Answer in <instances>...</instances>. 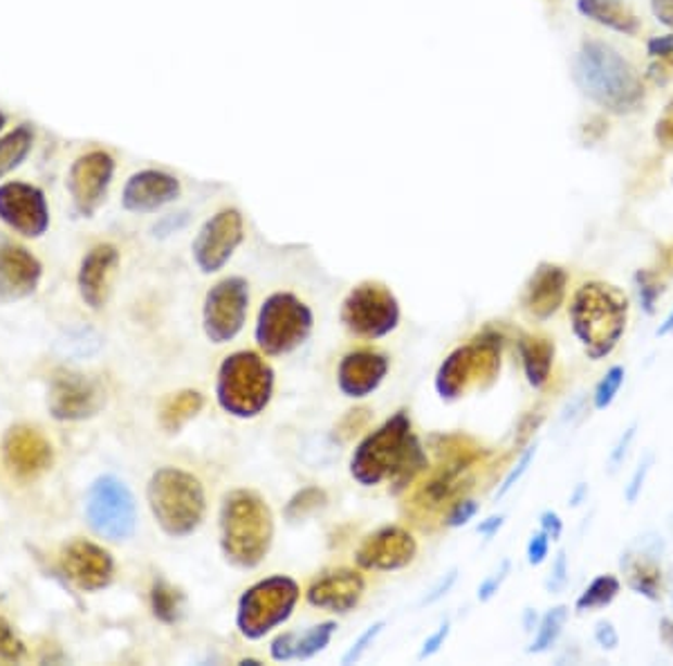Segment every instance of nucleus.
Segmentation results:
<instances>
[{
  "label": "nucleus",
  "instance_id": "21",
  "mask_svg": "<svg viewBox=\"0 0 673 666\" xmlns=\"http://www.w3.org/2000/svg\"><path fill=\"white\" fill-rule=\"evenodd\" d=\"M664 554V541L658 531L639 535L620 556V568L626 575L628 588L647 597L649 602H660V571L658 563Z\"/></svg>",
  "mask_w": 673,
  "mask_h": 666
},
{
  "label": "nucleus",
  "instance_id": "63",
  "mask_svg": "<svg viewBox=\"0 0 673 666\" xmlns=\"http://www.w3.org/2000/svg\"><path fill=\"white\" fill-rule=\"evenodd\" d=\"M669 527H671V531H673V512H671V516H669Z\"/></svg>",
  "mask_w": 673,
  "mask_h": 666
},
{
  "label": "nucleus",
  "instance_id": "40",
  "mask_svg": "<svg viewBox=\"0 0 673 666\" xmlns=\"http://www.w3.org/2000/svg\"><path fill=\"white\" fill-rule=\"evenodd\" d=\"M651 468H653V453H647L643 460H639V464L635 468L628 485L624 487V501L628 505H635L637 498L643 496V489L647 485V478L651 474Z\"/></svg>",
  "mask_w": 673,
  "mask_h": 666
},
{
  "label": "nucleus",
  "instance_id": "9",
  "mask_svg": "<svg viewBox=\"0 0 673 666\" xmlns=\"http://www.w3.org/2000/svg\"><path fill=\"white\" fill-rule=\"evenodd\" d=\"M299 602V586L290 577H267L254 584L239 599L236 626L247 640H261L290 619Z\"/></svg>",
  "mask_w": 673,
  "mask_h": 666
},
{
  "label": "nucleus",
  "instance_id": "62",
  "mask_svg": "<svg viewBox=\"0 0 673 666\" xmlns=\"http://www.w3.org/2000/svg\"><path fill=\"white\" fill-rule=\"evenodd\" d=\"M669 592H671V609H673V579H671V588H669Z\"/></svg>",
  "mask_w": 673,
  "mask_h": 666
},
{
  "label": "nucleus",
  "instance_id": "23",
  "mask_svg": "<svg viewBox=\"0 0 673 666\" xmlns=\"http://www.w3.org/2000/svg\"><path fill=\"white\" fill-rule=\"evenodd\" d=\"M117 265L119 249L113 243H99L84 256L77 274V287L81 302L90 310H101L109 302Z\"/></svg>",
  "mask_w": 673,
  "mask_h": 666
},
{
  "label": "nucleus",
  "instance_id": "47",
  "mask_svg": "<svg viewBox=\"0 0 673 666\" xmlns=\"http://www.w3.org/2000/svg\"><path fill=\"white\" fill-rule=\"evenodd\" d=\"M525 554H528V563L530 565H542L548 559V554H550V537L546 535L544 529L536 531V535L530 537Z\"/></svg>",
  "mask_w": 673,
  "mask_h": 666
},
{
  "label": "nucleus",
  "instance_id": "54",
  "mask_svg": "<svg viewBox=\"0 0 673 666\" xmlns=\"http://www.w3.org/2000/svg\"><path fill=\"white\" fill-rule=\"evenodd\" d=\"M503 523H505V518L498 514V516H490V518H485V521H481L479 523V535L481 537H485V539H492L496 531L503 527Z\"/></svg>",
  "mask_w": 673,
  "mask_h": 666
},
{
  "label": "nucleus",
  "instance_id": "33",
  "mask_svg": "<svg viewBox=\"0 0 673 666\" xmlns=\"http://www.w3.org/2000/svg\"><path fill=\"white\" fill-rule=\"evenodd\" d=\"M566 622H568V606L550 609L542 617V622H538L536 636H534L532 644L528 646V653H546V651H550L557 644V640L561 638Z\"/></svg>",
  "mask_w": 673,
  "mask_h": 666
},
{
  "label": "nucleus",
  "instance_id": "55",
  "mask_svg": "<svg viewBox=\"0 0 673 666\" xmlns=\"http://www.w3.org/2000/svg\"><path fill=\"white\" fill-rule=\"evenodd\" d=\"M658 636H660V642L673 653V619L671 617H660Z\"/></svg>",
  "mask_w": 673,
  "mask_h": 666
},
{
  "label": "nucleus",
  "instance_id": "42",
  "mask_svg": "<svg viewBox=\"0 0 673 666\" xmlns=\"http://www.w3.org/2000/svg\"><path fill=\"white\" fill-rule=\"evenodd\" d=\"M510 568H512V563H510L508 559H505V561L498 565V571H494L492 575H487V577L483 579V584L479 586V599H481L483 604L490 602V599H494V597L498 594V590L503 588L505 579H508V575H510Z\"/></svg>",
  "mask_w": 673,
  "mask_h": 666
},
{
  "label": "nucleus",
  "instance_id": "15",
  "mask_svg": "<svg viewBox=\"0 0 673 666\" xmlns=\"http://www.w3.org/2000/svg\"><path fill=\"white\" fill-rule=\"evenodd\" d=\"M106 405V397L101 386L75 371H56L50 390H48V409L50 415L59 422H81L94 418Z\"/></svg>",
  "mask_w": 673,
  "mask_h": 666
},
{
  "label": "nucleus",
  "instance_id": "51",
  "mask_svg": "<svg viewBox=\"0 0 673 666\" xmlns=\"http://www.w3.org/2000/svg\"><path fill=\"white\" fill-rule=\"evenodd\" d=\"M538 523H542V529L546 531V535H548L553 541H557V539L561 537L563 521H561V516H559L557 512L546 510L542 516H538Z\"/></svg>",
  "mask_w": 673,
  "mask_h": 666
},
{
  "label": "nucleus",
  "instance_id": "44",
  "mask_svg": "<svg viewBox=\"0 0 673 666\" xmlns=\"http://www.w3.org/2000/svg\"><path fill=\"white\" fill-rule=\"evenodd\" d=\"M568 575H570V568H568V556H566V550H559L555 561H553V568H550V575L546 579V590L550 594H557L561 592L566 586H568Z\"/></svg>",
  "mask_w": 673,
  "mask_h": 666
},
{
  "label": "nucleus",
  "instance_id": "29",
  "mask_svg": "<svg viewBox=\"0 0 673 666\" xmlns=\"http://www.w3.org/2000/svg\"><path fill=\"white\" fill-rule=\"evenodd\" d=\"M34 138L37 136H34L31 124H18L0 138V180L16 171L27 159L34 146Z\"/></svg>",
  "mask_w": 673,
  "mask_h": 666
},
{
  "label": "nucleus",
  "instance_id": "12",
  "mask_svg": "<svg viewBox=\"0 0 673 666\" xmlns=\"http://www.w3.org/2000/svg\"><path fill=\"white\" fill-rule=\"evenodd\" d=\"M250 306L247 281L241 277H227L218 281L205 296L202 306V328L212 344H227L239 337L245 325Z\"/></svg>",
  "mask_w": 673,
  "mask_h": 666
},
{
  "label": "nucleus",
  "instance_id": "52",
  "mask_svg": "<svg viewBox=\"0 0 673 666\" xmlns=\"http://www.w3.org/2000/svg\"><path fill=\"white\" fill-rule=\"evenodd\" d=\"M456 579H458V571L447 573V575L441 579V584H437V586L431 590V594L424 597V602H422V604H435L437 599H443V597L452 590V586L456 584Z\"/></svg>",
  "mask_w": 673,
  "mask_h": 666
},
{
  "label": "nucleus",
  "instance_id": "41",
  "mask_svg": "<svg viewBox=\"0 0 673 666\" xmlns=\"http://www.w3.org/2000/svg\"><path fill=\"white\" fill-rule=\"evenodd\" d=\"M635 436H637V422H633L631 426L624 428V433L618 438L615 447H613L611 453H609V462H606V468H609V474H611V476L618 474V472L624 468V460H626V456H628V451H631V445H633Z\"/></svg>",
  "mask_w": 673,
  "mask_h": 666
},
{
  "label": "nucleus",
  "instance_id": "4",
  "mask_svg": "<svg viewBox=\"0 0 673 666\" xmlns=\"http://www.w3.org/2000/svg\"><path fill=\"white\" fill-rule=\"evenodd\" d=\"M147 501L160 529L172 539H187L205 521L207 498L202 483L178 468L157 470L147 487Z\"/></svg>",
  "mask_w": 673,
  "mask_h": 666
},
{
  "label": "nucleus",
  "instance_id": "22",
  "mask_svg": "<svg viewBox=\"0 0 673 666\" xmlns=\"http://www.w3.org/2000/svg\"><path fill=\"white\" fill-rule=\"evenodd\" d=\"M180 180L166 171L147 169L132 174L122 191V207L130 214H153L180 197Z\"/></svg>",
  "mask_w": 673,
  "mask_h": 666
},
{
  "label": "nucleus",
  "instance_id": "45",
  "mask_svg": "<svg viewBox=\"0 0 673 666\" xmlns=\"http://www.w3.org/2000/svg\"><path fill=\"white\" fill-rule=\"evenodd\" d=\"M479 503L471 501V498H462V501H456L447 514V521L445 525L447 527H462L467 525L471 518H474L479 514Z\"/></svg>",
  "mask_w": 673,
  "mask_h": 666
},
{
  "label": "nucleus",
  "instance_id": "32",
  "mask_svg": "<svg viewBox=\"0 0 673 666\" xmlns=\"http://www.w3.org/2000/svg\"><path fill=\"white\" fill-rule=\"evenodd\" d=\"M620 590H622V584L615 575H599L577 597L575 609L580 613H586V611H599V609L611 606L615 602V597L620 594Z\"/></svg>",
  "mask_w": 673,
  "mask_h": 666
},
{
  "label": "nucleus",
  "instance_id": "30",
  "mask_svg": "<svg viewBox=\"0 0 673 666\" xmlns=\"http://www.w3.org/2000/svg\"><path fill=\"white\" fill-rule=\"evenodd\" d=\"M580 12L606 27L626 31V35H633L637 29L635 16L620 3V0H580Z\"/></svg>",
  "mask_w": 673,
  "mask_h": 666
},
{
  "label": "nucleus",
  "instance_id": "2",
  "mask_svg": "<svg viewBox=\"0 0 673 666\" xmlns=\"http://www.w3.org/2000/svg\"><path fill=\"white\" fill-rule=\"evenodd\" d=\"M275 539V518L256 491L236 489L220 508V548L236 568H256Z\"/></svg>",
  "mask_w": 673,
  "mask_h": 666
},
{
  "label": "nucleus",
  "instance_id": "13",
  "mask_svg": "<svg viewBox=\"0 0 673 666\" xmlns=\"http://www.w3.org/2000/svg\"><path fill=\"white\" fill-rule=\"evenodd\" d=\"M245 239V225L239 209H223L200 227L191 245L193 260L202 274L220 272Z\"/></svg>",
  "mask_w": 673,
  "mask_h": 666
},
{
  "label": "nucleus",
  "instance_id": "50",
  "mask_svg": "<svg viewBox=\"0 0 673 666\" xmlns=\"http://www.w3.org/2000/svg\"><path fill=\"white\" fill-rule=\"evenodd\" d=\"M187 220H189V214H187V212L166 216V218H162V220L153 227V236H160V239H162V236L174 234L176 229H182V227L187 225Z\"/></svg>",
  "mask_w": 673,
  "mask_h": 666
},
{
  "label": "nucleus",
  "instance_id": "18",
  "mask_svg": "<svg viewBox=\"0 0 673 666\" xmlns=\"http://www.w3.org/2000/svg\"><path fill=\"white\" fill-rule=\"evenodd\" d=\"M61 568L79 590L97 592L113 584L115 559L106 548L75 539L61 550Z\"/></svg>",
  "mask_w": 673,
  "mask_h": 666
},
{
  "label": "nucleus",
  "instance_id": "53",
  "mask_svg": "<svg viewBox=\"0 0 673 666\" xmlns=\"http://www.w3.org/2000/svg\"><path fill=\"white\" fill-rule=\"evenodd\" d=\"M653 56H660L664 61H673V37H664V39H656L649 46Z\"/></svg>",
  "mask_w": 673,
  "mask_h": 666
},
{
  "label": "nucleus",
  "instance_id": "25",
  "mask_svg": "<svg viewBox=\"0 0 673 666\" xmlns=\"http://www.w3.org/2000/svg\"><path fill=\"white\" fill-rule=\"evenodd\" d=\"M566 285H568V274L563 268L553 262L538 265L525 285V294H523L525 312L538 321L550 319L563 304Z\"/></svg>",
  "mask_w": 673,
  "mask_h": 666
},
{
  "label": "nucleus",
  "instance_id": "3",
  "mask_svg": "<svg viewBox=\"0 0 673 666\" xmlns=\"http://www.w3.org/2000/svg\"><path fill=\"white\" fill-rule=\"evenodd\" d=\"M626 296L613 285L586 283L572 296V332L593 361L609 357L618 348L626 330Z\"/></svg>",
  "mask_w": 673,
  "mask_h": 666
},
{
  "label": "nucleus",
  "instance_id": "61",
  "mask_svg": "<svg viewBox=\"0 0 673 666\" xmlns=\"http://www.w3.org/2000/svg\"><path fill=\"white\" fill-rule=\"evenodd\" d=\"M258 659H241V666H258Z\"/></svg>",
  "mask_w": 673,
  "mask_h": 666
},
{
  "label": "nucleus",
  "instance_id": "8",
  "mask_svg": "<svg viewBox=\"0 0 673 666\" xmlns=\"http://www.w3.org/2000/svg\"><path fill=\"white\" fill-rule=\"evenodd\" d=\"M313 312L294 294L277 292L261 306L254 337L265 355H288L296 350L313 332Z\"/></svg>",
  "mask_w": 673,
  "mask_h": 666
},
{
  "label": "nucleus",
  "instance_id": "39",
  "mask_svg": "<svg viewBox=\"0 0 673 666\" xmlns=\"http://www.w3.org/2000/svg\"><path fill=\"white\" fill-rule=\"evenodd\" d=\"M23 655H25L23 640L16 636L14 626L5 617H0V659L18 662Z\"/></svg>",
  "mask_w": 673,
  "mask_h": 666
},
{
  "label": "nucleus",
  "instance_id": "48",
  "mask_svg": "<svg viewBox=\"0 0 673 666\" xmlns=\"http://www.w3.org/2000/svg\"><path fill=\"white\" fill-rule=\"evenodd\" d=\"M296 640H299L296 632H283V636H279L272 642V646H269V653H272L277 662H290L294 659L296 653Z\"/></svg>",
  "mask_w": 673,
  "mask_h": 666
},
{
  "label": "nucleus",
  "instance_id": "26",
  "mask_svg": "<svg viewBox=\"0 0 673 666\" xmlns=\"http://www.w3.org/2000/svg\"><path fill=\"white\" fill-rule=\"evenodd\" d=\"M364 594V579L355 571H334L319 577L306 592L308 604L330 613H351Z\"/></svg>",
  "mask_w": 673,
  "mask_h": 666
},
{
  "label": "nucleus",
  "instance_id": "7",
  "mask_svg": "<svg viewBox=\"0 0 673 666\" xmlns=\"http://www.w3.org/2000/svg\"><path fill=\"white\" fill-rule=\"evenodd\" d=\"M500 335L483 332L471 344L456 348L435 373V390L443 399H458L471 388L490 384L500 369Z\"/></svg>",
  "mask_w": 673,
  "mask_h": 666
},
{
  "label": "nucleus",
  "instance_id": "20",
  "mask_svg": "<svg viewBox=\"0 0 673 666\" xmlns=\"http://www.w3.org/2000/svg\"><path fill=\"white\" fill-rule=\"evenodd\" d=\"M416 552L418 543L407 529L386 525L361 541L355 561L364 571H399L416 559Z\"/></svg>",
  "mask_w": 673,
  "mask_h": 666
},
{
  "label": "nucleus",
  "instance_id": "38",
  "mask_svg": "<svg viewBox=\"0 0 673 666\" xmlns=\"http://www.w3.org/2000/svg\"><path fill=\"white\" fill-rule=\"evenodd\" d=\"M635 283H637L639 308H643L649 317H653L656 310H658V298L662 296V287L647 272H637L635 274Z\"/></svg>",
  "mask_w": 673,
  "mask_h": 666
},
{
  "label": "nucleus",
  "instance_id": "35",
  "mask_svg": "<svg viewBox=\"0 0 673 666\" xmlns=\"http://www.w3.org/2000/svg\"><path fill=\"white\" fill-rule=\"evenodd\" d=\"M624 377H626V371H624V366H620V363L611 366V369L606 371V375L597 382L595 393H593V407L597 411L609 409L615 402V397L624 384Z\"/></svg>",
  "mask_w": 673,
  "mask_h": 666
},
{
  "label": "nucleus",
  "instance_id": "28",
  "mask_svg": "<svg viewBox=\"0 0 673 666\" xmlns=\"http://www.w3.org/2000/svg\"><path fill=\"white\" fill-rule=\"evenodd\" d=\"M202 407H205V397L198 390H180L172 397L164 399V405L160 409V424L168 433H178L191 418H195Z\"/></svg>",
  "mask_w": 673,
  "mask_h": 666
},
{
  "label": "nucleus",
  "instance_id": "24",
  "mask_svg": "<svg viewBox=\"0 0 673 666\" xmlns=\"http://www.w3.org/2000/svg\"><path fill=\"white\" fill-rule=\"evenodd\" d=\"M389 373V359L380 353L357 350L342 359L336 371V384L346 397L361 399L376 393Z\"/></svg>",
  "mask_w": 673,
  "mask_h": 666
},
{
  "label": "nucleus",
  "instance_id": "36",
  "mask_svg": "<svg viewBox=\"0 0 673 666\" xmlns=\"http://www.w3.org/2000/svg\"><path fill=\"white\" fill-rule=\"evenodd\" d=\"M323 503H326V494L317 487H308V489H301L292 498L285 508V514H288V518H303V516H308L310 512L319 510Z\"/></svg>",
  "mask_w": 673,
  "mask_h": 666
},
{
  "label": "nucleus",
  "instance_id": "43",
  "mask_svg": "<svg viewBox=\"0 0 673 666\" xmlns=\"http://www.w3.org/2000/svg\"><path fill=\"white\" fill-rule=\"evenodd\" d=\"M384 630V622H378V624H373V626H368L361 636H359V640L348 649V653L344 655V659H342V664H355V662H359L361 657H364V653L368 651V646H373V642L378 640V636L380 632Z\"/></svg>",
  "mask_w": 673,
  "mask_h": 666
},
{
  "label": "nucleus",
  "instance_id": "56",
  "mask_svg": "<svg viewBox=\"0 0 673 666\" xmlns=\"http://www.w3.org/2000/svg\"><path fill=\"white\" fill-rule=\"evenodd\" d=\"M656 16L673 27V0H653Z\"/></svg>",
  "mask_w": 673,
  "mask_h": 666
},
{
  "label": "nucleus",
  "instance_id": "16",
  "mask_svg": "<svg viewBox=\"0 0 673 666\" xmlns=\"http://www.w3.org/2000/svg\"><path fill=\"white\" fill-rule=\"evenodd\" d=\"M0 220L25 239H41L50 229L46 193L27 182H3L0 184Z\"/></svg>",
  "mask_w": 673,
  "mask_h": 666
},
{
  "label": "nucleus",
  "instance_id": "17",
  "mask_svg": "<svg viewBox=\"0 0 673 666\" xmlns=\"http://www.w3.org/2000/svg\"><path fill=\"white\" fill-rule=\"evenodd\" d=\"M43 265L25 245L0 234V306H10L37 292Z\"/></svg>",
  "mask_w": 673,
  "mask_h": 666
},
{
  "label": "nucleus",
  "instance_id": "11",
  "mask_svg": "<svg viewBox=\"0 0 673 666\" xmlns=\"http://www.w3.org/2000/svg\"><path fill=\"white\" fill-rule=\"evenodd\" d=\"M342 323L357 337L380 340L397 328L399 304L384 283L364 281L344 298Z\"/></svg>",
  "mask_w": 673,
  "mask_h": 666
},
{
  "label": "nucleus",
  "instance_id": "37",
  "mask_svg": "<svg viewBox=\"0 0 673 666\" xmlns=\"http://www.w3.org/2000/svg\"><path fill=\"white\" fill-rule=\"evenodd\" d=\"M536 445H530L523 453H521V458H519V462L515 464V468L508 472V476L503 478V483H500V487H498V491H496V501H500L503 496H508L515 487H517V483L528 474V470H530V464L534 462V458H536Z\"/></svg>",
  "mask_w": 673,
  "mask_h": 666
},
{
  "label": "nucleus",
  "instance_id": "27",
  "mask_svg": "<svg viewBox=\"0 0 673 666\" xmlns=\"http://www.w3.org/2000/svg\"><path fill=\"white\" fill-rule=\"evenodd\" d=\"M519 355L523 361V371L528 377V384L532 388H544L550 380L553 361H555V346L546 337H532L523 335L519 340Z\"/></svg>",
  "mask_w": 673,
  "mask_h": 666
},
{
  "label": "nucleus",
  "instance_id": "58",
  "mask_svg": "<svg viewBox=\"0 0 673 666\" xmlns=\"http://www.w3.org/2000/svg\"><path fill=\"white\" fill-rule=\"evenodd\" d=\"M658 337H666V335H673V310L669 312V317L662 321V325L656 330Z\"/></svg>",
  "mask_w": 673,
  "mask_h": 666
},
{
  "label": "nucleus",
  "instance_id": "60",
  "mask_svg": "<svg viewBox=\"0 0 673 666\" xmlns=\"http://www.w3.org/2000/svg\"><path fill=\"white\" fill-rule=\"evenodd\" d=\"M5 126H8V115H5L3 111H0V132L5 130Z\"/></svg>",
  "mask_w": 673,
  "mask_h": 666
},
{
  "label": "nucleus",
  "instance_id": "34",
  "mask_svg": "<svg viewBox=\"0 0 673 666\" xmlns=\"http://www.w3.org/2000/svg\"><path fill=\"white\" fill-rule=\"evenodd\" d=\"M334 630H336V624H334V622H323V624H319V626H313V628L306 632V636H301V638L296 640L294 659H310L313 655L321 653V651L330 644V640H332V636H334Z\"/></svg>",
  "mask_w": 673,
  "mask_h": 666
},
{
  "label": "nucleus",
  "instance_id": "5",
  "mask_svg": "<svg viewBox=\"0 0 673 666\" xmlns=\"http://www.w3.org/2000/svg\"><path fill=\"white\" fill-rule=\"evenodd\" d=\"M275 371L258 353L241 350L225 357L218 369L216 399L233 418H256L272 399Z\"/></svg>",
  "mask_w": 673,
  "mask_h": 666
},
{
  "label": "nucleus",
  "instance_id": "19",
  "mask_svg": "<svg viewBox=\"0 0 673 666\" xmlns=\"http://www.w3.org/2000/svg\"><path fill=\"white\" fill-rule=\"evenodd\" d=\"M3 460L18 478H37L52 468L54 449L37 426L14 424L3 436Z\"/></svg>",
  "mask_w": 673,
  "mask_h": 666
},
{
  "label": "nucleus",
  "instance_id": "49",
  "mask_svg": "<svg viewBox=\"0 0 673 666\" xmlns=\"http://www.w3.org/2000/svg\"><path fill=\"white\" fill-rule=\"evenodd\" d=\"M449 630H452V624L445 622L441 628H437V630L433 632V636H429V638L424 640L420 653H418V659H429V657H433L437 651H441V649L445 646V640L449 638Z\"/></svg>",
  "mask_w": 673,
  "mask_h": 666
},
{
  "label": "nucleus",
  "instance_id": "1",
  "mask_svg": "<svg viewBox=\"0 0 673 666\" xmlns=\"http://www.w3.org/2000/svg\"><path fill=\"white\" fill-rule=\"evenodd\" d=\"M429 458L414 433L407 411H397L359 443L351 458V476L364 487L391 483L393 494L427 470Z\"/></svg>",
  "mask_w": 673,
  "mask_h": 666
},
{
  "label": "nucleus",
  "instance_id": "46",
  "mask_svg": "<svg viewBox=\"0 0 673 666\" xmlns=\"http://www.w3.org/2000/svg\"><path fill=\"white\" fill-rule=\"evenodd\" d=\"M593 638L601 651H615L620 646V632H618L615 624L609 619H599L595 624Z\"/></svg>",
  "mask_w": 673,
  "mask_h": 666
},
{
  "label": "nucleus",
  "instance_id": "59",
  "mask_svg": "<svg viewBox=\"0 0 673 666\" xmlns=\"http://www.w3.org/2000/svg\"><path fill=\"white\" fill-rule=\"evenodd\" d=\"M536 622H538V615H536L532 609H525V615H523V626H525V630H528V632L536 626Z\"/></svg>",
  "mask_w": 673,
  "mask_h": 666
},
{
  "label": "nucleus",
  "instance_id": "6",
  "mask_svg": "<svg viewBox=\"0 0 673 666\" xmlns=\"http://www.w3.org/2000/svg\"><path fill=\"white\" fill-rule=\"evenodd\" d=\"M577 81L599 106L615 113L631 111L643 97V86L631 65L604 43H586L582 48L577 56Z\"/></svg>",
  "mask_w": 673,
  "mask_h": 666
},
{
  "label": "nucleus",
  "instance_id": "31",
  "mask_svg": "<svg viewBox=\"0 0 673 666\" xmlns=\"http://www.w3.org/2000/svg\"><path fill=\"white\" fill-rule=\"evenodd\" d=\"M185 597L164 579H155L151 586V611L162 624H176L182 617Z\"/></svg>",
  "mask_w": 673,
  "mask_h": 666
},
{
  "label": "nucleus",
  "instance_id": "10",
  "mask_svg": "<svg viewBox=\"0 0 673 666\" xmlns=\"http://www.w3.org/2000/svg\"><path fill=\"white\" fill-rule=\"evenodd\" d=\"M86 521L97 537L119 543L128 541L138 529L135 496L117 476H99L86 494Z\"/></svg>",
  "mask_w": 673,
  "mask_h": 666
},
{
  "label": "nucleus",
  "instance_id": "57",
  "mask_svg": "<svg viewBox=\"0 0 673 666\" xmlns=\"http://www.w3.org/2000/svg\"><path fill=\"white\" fill-rule=\"evenodd\" d=\"M588 498V485L586 483H580L577 485V489L572 491V496H570V505L572 508H577V505H582L584 501Z\"/></svg>",
  "mask_w": 673,
  "mask_h": 666
},
{
  "label": "nucleus",
  "instance_id": "14",
  "mask_svg": "<svg viewBox=\"0 0 673 666\" xmlns=\"http://www.w3.org/2000/svg\"><path fill=\"white\" fill-rule=\"evenodd\" d=\"M115 176V159L111 153L94 149L79 155L71 171H67V193L73 197V205L79 216L92 218L97 209L104 205L109 189Z\"/></svg>",
  "mask_w": 673,
  "mask_h": 666
}]
</instances>
